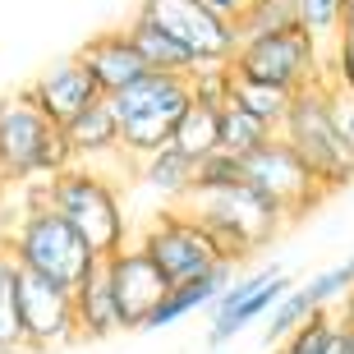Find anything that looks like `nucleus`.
<instances>
[{
    "label": "nucleus",
    "instance_id": "18",
    "mask_svg": "<svg viewBox=\"0 0 354 354\" xmlns=\"http://www.w3.org/2000/svg\"><path fill=\"white\" fill-rule=\"evenodd\" d=\"M65 143H69V157L92 166L102 157H124L120 152V133H115V115H111V102L97 97L79 111V115L65 124Z\"/></svg>",
    "mask_w": 354,
    "mask_h": 354
},
{
    "label": "nucleus",
    "instance_id": "11",
    "mask_svg": "<svg viewBox=\"0 0 354 354\" xmlns=\"http://www.w3.org/2000/svg\"><path fill=\"white\" fill-rule=\"evenodd\" d=\"M19 327H24V350H60L79 341L74 327V295L37 272L19 267Z\"/></svg>",
    "mask_w": 354,
    "mask_h": 354
},
{
    "label": "nucleus",
    "instance_id": "26",
    "mask_svg": "<svg viewBox=\"0 0 354 354\" xmlns=\"http://www.w3.org/2000/svg\"><path fill=\"white\" fill-rule=\"evenodd\" d=\"M331 336H336V313H331V308H313L286 341H276L281 345L276 354H327Z\"/></svg>",
    "mask_w": 354,
    "mask_h": 354
},
{
    "label": "nucleus",
    "instance_id": "19",
    "mask_svg": "<svg viewBox=\"0 0 354 354\" xmlns=\"http://www.w3.org/2000/svg\"><path fill=\"white\" fill-rule=\"evenodd\" d=\"M124 32H129V41L138 46V55H143L147 69H157V74H184V79L198 69L194 55L184 51V46H180V41H175L161 24H152L147 14H133L129 24H124Z\"/></svg>",
    "mask_w": 354,
    "mask_h": 354
},
{
    "label": "nucleus",
    "instance_id": "14",
    "mask_svg": "<svg viewBox=\"0 0 354 354\" xmlns=\"http://www.w3.org/2000/svg\"><path fill=\"white\" fill-rule=\"evenodd\" d=\"M28 97H32V106H37L41 115H51L55 124H69V120L79 115L88 102H97V97H106L97 83H92V74L69 55V60H60V65L41 69L37 79L28 83Z\"/></svg>",
    "mask_w": 354,
    "mask_h": 354
},
{
    "label": "nucleus",
    "instance_id": "17",
    "mask_svg": "<svg viewBox=\"0 0 354 354\" xmlns=\"http://www.w3.org/2000/svg\"><path fill=\"white\" fill-rule=\"evenodd\" d=\"M69 295H74V327H79V341H106V336L120 331L115 295H111V281H106L102 258L92 263V272L83 276Z\"/></svg>",
    "mask_w": 354,
    "mask_h": 354
},
{
    "label": "nucleus",
    "instance_id": "6",
    "mask_svg": "<svg viewBox=\"0 0 354 354\" xmlns=\"http://www.w3.org/2000/svg\"><path fill=\"white\" fill-rule=\"evenodd\" d=\"M69 143L65 124L41 115L28 92L0 97V166L10 184H37L51 180L55 171L69 166Z\"/></svg>",
    "mask_w": 354,
    "mask_h": 354
},
{
    "label": "nucleus",
    "instance_id": "24",
    "mask_svg": "<svg viewBox=\"0 0 354 354\" xmlns=\"http://www.w3.org/2000/svg\"><path fill=\"white\" fill-rule=\"evenodd\" d=\"M24 350V327H19V263L0 244V354Z\"/></svg>",
    "mask_w": 354,
    "mask_h": 354
},
{
    "label": "nucleus",
    "instance_id": "5",
    "mask_svg": "<svg viewBox=\"0 0 354 354\" xmlns=\"http://www.w3.org/2000/svg\"><path fill=\"white\" fill-rule=\"evenodd\" d=\"M106 102H111V115H115L120 152L129 161H138V157H147V152L171 143L175 120L189 106V79L184 74H157V69H147L143 79L124 83Z\"/></svg>",
    "mask_w": 354,
    "mask_h": 354
},
{
    "label": "nucleus",
    "instance_id": "1",
    "mask_svg": "<svg viewBox=\"0 0 354 354\" xmlns=\"http://www.w3.org/2000/svg\"><path fill=\"white\" fill-rule=\"evenodd\" d=\"M37 194H41L46 207H55L74 230H79L83 244H88L97 258H111L115 249H124L133 239L120 189L106 180L102 171H92V166L69 161L65 171H55L51 180L37 184Z\"/></svg>",
    "mask_w": 354,
    "mask_h": 354
},
{
    "label": "nucleus",
    "instance_id": "7",
    "mask_svg": "<svg viewBox=\"0 0 354 354\" xmlns=\"http://www.w3.org/2000/svg\"><path fill=\"white\" fill-rule=\"evenodd\" d=\"M230 74H244V79H263L276 88L299 92L308 83H317L327 74V46H317L313 32L290 19V24L272 28L263 37L239 41L235 55H230Z\"/></svg>",
    "mask_w": 354,
    "mask_h": 354
},
{
    "label": "nucleus",
    "instance_id": "15",
    "mask_svg": "<svg viewBox=\"0 0 354 354\" xmlns=\"http://www.w3.org/2000/svg\"><path fill=\"white\" fill-rule=\"evenodd\" d=\"M83 69L92 74V83L111 97V92H120L124 83L133 79H143L147 65H143V55H138V46L129 41V32L124 28H111V32H97V37H88L79 46V55H74Z\"/></svg>",
    "mask_w": 354,
    "mask_h": 354
},
{
    "label": "nucleus",
    "instance_id": "2",
    "mask_svg": "<svg viewBox=\"0 0 354 354\" xmlns=\"http://www.w3.org/2000/svg\"><path fill=\"white\" fill-rule=\"evenodd\" d=\"M184 212L198 216V225L212 235L216 253H221L230 267L249 263L263 244H272L290 225L281 203L267 198L258 184H249V175H244L235 189H221V194H189V207Z\"/></svg>",
    "mask_w": 354,
    "mask_h": 354
},
{
    "label": "nucleus",
    "instance_id": "33",
    "mask_svg": "<svg viewBox=\"0 0 354 354\" xmlns=\"http://www.w3.org/2000/svg\"><path fill=\"white\" fill-rule=\"evenodd\" d=\"M345 317H354V290L345 295Z\"/></svg>",
    "mask_w": 354,
    "mask_h": 354
},
{
    "label": "nucleus",
    "instance_id": "4",
    "mask_svg": "<svg viewBox=\"0 0 354 354\" xmlns=\"http://www.w3.org/2000/svg\"><path fill=\"white\" fill-rule=\"evenodd\" d=\"M37 184H24L28 194H32V207H24V216L14 221V230L5 235V249H10V258L24 267V272H37V276H46V281H55V286L74 290L83 276L92 272L97 253L83 244V235L60 216V212L41 203Z\"/></svg>",
    "mask_w": 354,
    "mask_h": 354
},
{
    "label": "nucleus",
    "instance_id": "28",
    "mask_svg": "<svg viewBox=\"0 0 354 354\" xmlns=\"http://www.w3.org/2000/svg\"><path fill=\"white\" fill-rule=\"evenodd\" d=\"M313 313V304H308V295H304L299 286H290L286 295H281V299L272 304V322H267V331H263V341L267 345H276V341H286L290 331L299 327L304 317Z\"/></svg>",
    "mask_w": 354,
    "mask_h": 354
},
{
    "label": "nucleus",
    "instance_id": "12",
    "mask_svg": "<svg viewBox=\"0 0 354 354\" xmlns=\"http://www.w3.org/2000/svg\"><path fill=\"white\" fill-rule=\"evenodd\" d=\"M290 290L286 272L281 267H267V272H253V276H239V281H230V286L212 299V327H207V345L216 350V345L235 341L244 327H253L258 317L272 313V304L281 299Z\"/></svg>",
    "mask_w": 354,
    "mask_h": 354
},
{
    "label": "nucleus",
    "instance_id": "32",
    "mask_svg": "<svg viewBox=\"0 0 354 354\" xmlns=\"http://www.w3.org/2000/svg\"><path fill=\"white\" fill-rule=\"evenodd\" d=\"M336 37L354 41V0H341V32H336Z\"/></svg>",
    "mask_w": 354,
    "mask_h": 354
},
{
    "label": "nucleus",
    "instance_id": "20",
    "mask_svg": "<svg viewBox=\"0 0 354 354\" xmlns=\"http://www.w3.org/2000/svg\"><path fill=\"white\" fill-rule=\"evenodd\" d=\"M221 106H225V102H212V97H198V92H189V106H184L180 120H175L171 147H180L189 161L216 152V124H221Z\"/></svg>",
    "mask_w": 354,
    "mask_h": 354
},
{
    "label": "nucleus",
    "instance_id": "10",
    "mask_svg": "<svg viewBox=\"0 0 354 354\" xmlns=\"http://www.w3.org/2000/svg\"><path fill=\"white\" fill-rule=\"evenodd\" d=\"M239 166H244L249 184H258L267 198L281 203V212H286L290 221L304 216L308 207H317V203L327 198V189L317 184V175L304 166V157L286 143V138H281V133H272L263 147H253Z\"/></svg>",
    "mask_w": 354,
    "mask_h": 354
},
{
    "label": "nucleus",
    "instance_id": "13",
    "mask_svg": "<svg viewBox=\"0 0 354 354\" xmlns=\"http://www.w3.org/2000/svg\"><path fill=\"white\" fill-rule=\"evenodd\" d=\"M106 267V281H111V295H115V313H120V331H138L143 317L152 313V304L166 295V276L157 272V263L147 258L138 244H124L115 249L111 258H102Z\"/></svg>",
    "mask_w": 354,
    "mask_h": 354
},
{
    "label": "nucleus",
    "instance_id": "22",
    "mask_svg": "<svg viewBox=\"0 0 354 354\" xmlns=\"http://www.w3.org/2000/svg\"><path fill=\"white\" fill-rule=\"evenodd\" d=\"M230 69V65H225ZM295 92L290 88H276V83H263V79H244V74H230V83H225V102H235L239 111H249V115H258L263 124H281V115H286V106Z\"/></svg>",
    "mask_w": 354,
    "mask_h": 354
},
{
    "label": "nucleus",
    "instance_id": "31",
    "mask_svg": "<svg viewBox=\"0 0 354 354\" xmlns=\"http://www.w3.org/2000/svg\"><path fill=\"white\" fill-rule=\"evenodd\" d=\"M203 5H207V10H216V14H221V19H235V14L244 10L249 0H203Z\"/></svg>",
    "mask_w": 354,
    "mask_h": 354
},
{
    "label": "nucleus",
    "instance_id": "25",
    "mask_svg": "<svg viewBox=\"0 0 354 354\" xmlns=\"http://www.w3.org/2000/svg\"><path fill=\"white\" fill-rule=\"evenodd\" d=\"M290 19H295V5H290V0H249V5L230 19V28H235V41H249V37H263L272 28L290 24Z\"/></svg>",
    "mask_w": 354,
    "mask_h": 354
},
{
    "label": "nucleus",
    "instance_id": "29",
    "mask_svg": "<svg viewBox=\"0 0 354 354\" xmlns=\"http://www.w3.org/2000/svg\"><path fill=\"white\" fill-rule=\"evenodd\" d=\"M322 79L331 83V88H341L354 97V41L350 37H336L331 41V51H327V74Z\"/></svg>",
    "mask_w": 354,
    "mask_h": 354
},
{
    "label": "nucleus",
    "instance_id": "3",
    "mask_svg": "<svg viewBox=\"0 0 354 354\" xmlns=\"http://www.w3.org/2000/svg\"><path fill=\"white\" fill-rule=\"evenodd\" d=\"M276 133L286 138L304 157V166L317 175V184L331 194H341L345 184H354V152L345 147L341 124H336V106H331V83L317 79L290 97L286 115L276 124Z\"/></svg>",
    "mask_w": 354,
    "mask_h": 354
},
{
    "label": "nucleus",
    "instance_id": "8",
    "mask_svg": "<svg viewBox=\"0 0 354 354\" xmlns=\"http://www.w3.org/2000/svg\"><path fill=\"white\" fill-rule=\"evenodd\" d=\"M133 244L157 263V272L166 276V281H189V276L207 272V267L225 263L221 253H216V244H212V235L198 225L194 212L184 207H161L147 216V225L133 235Z\"/></svg>",
    "mask_w": 354,
    "mask_h": 354
},
{
    "label": "nucleus",
    "instance_id": "21",
    "mask_svg": "<svg viewBox=\"0 0 354 354\" xmlns=\"http://www.w3.org/2000/svg\"><path fill=\"white\" fill-rule=\"evenodd\" d=\"M138 180H143V189H152V194L161 198H184L189 194V184H194V161L184 157L180 147H157V152H147V157H138Z\"/></svg>",
    "mask_w": 354,
    "mask_h": 354
},
{
    "label": "nucleus",
    "instance_id": "27",
    "mask_svg": "<svg viewBox=\"0 0 354 354\" xmlns=\"http://www.w3.org/2000/svg\"><path fill=\"white\" fill-rule=\"evenodd\" d=\"M290 5H295V19L313 32L317 46L331 51V41L341 32V0H290Z\"/></svg>",
    "mask_w": 354,
    "mask_h": 354
},
{
    "label": "nucleus",
    "instance_id": "9",
    "mask_svg": "<svg viewBox=\"0 0 354 354\" xmlns=\"http://www.w3.org/2000/svg\"><path fill=\"white\" fill-rule=\"evenodd\" d=\"M138 14H147L152 24L166 28L184 51L194 55L198 69L230 65V55H235V46H239L230 19H221L216 10H207L203 0H143ZM198 69H194V74H198Z\"/></svg>",
    "mask_w": 354,
    "mask_h": 354
},
{
    "label": "nucleus",
    "instance_id": "23",
    "mask_svg": "<svg viewBox=\"0 0 354 354\" xmlns=\"http://www.w3.org/2000/svg\"><path fill=\"white\" fill-rule=\"evenodd\" d=\"M272 133H276L272 124H263V120L249 115V111H239L235 102H225V106H221V124H216V152L244 161L253 147H263Z\"/></svg>",
    "mask_w": 354,
    "mask_h": 354
},
{
    "label": "nucleus",
    "instance_id": "16",
    "mask_svg": "<svg viewBox=\"0 0 354 354\" xmlns=\"http://www.w3.org/2000/svg\"><path fill=\"white\" fill-rule=\"evenodd\" d=\"M230 281H235V267H230V263H216V267H207V272L189 276V281H175V286H166V295L152 304V313L143 317V327H138V331L175 327L180 317H194L198 308H212V299H216V295H221Z\"/></svg>",
    "mask_w": 354,
    "mask_h": 354
},
{
    "label": "nucleus",
    "instance_id": "34",
    "mask_svg": "<svg viewBox=\"0 0 354 354\" xmlns=\"http://www.w3.org/2000/svg\"><path fill=\"white\" fill-rule=\"evenodd\" d=\"M5 184H10V180H5V166H0V189H5Z\"/></svg>",
    "mask_w": 354,
    "mask_h": 354
},
{
    "label": "nucleus",
    "instance_id": "30",
    "mask_svg": "<svg viewBox=\"0 0 354 354\" xmlns=\"http://www.w3.org/2000/svg\"><path fill=\"white\" fill-rule=\"evenodd\" d=\"M331 106H336V124H341L345 147L354 152V97H350V92H341V88H331Z\"/></svg>",
    "mask_w": 354,
    "mask_h": 354
}]
</instances>
